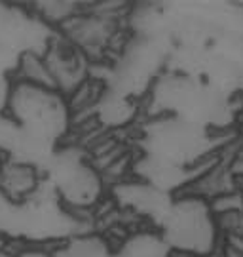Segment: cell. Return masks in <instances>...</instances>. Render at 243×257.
<instances>
[{
	"mask_svg": "<svg viewBox=\"0 0 243 257\" xmlns=\"http://www.w3.org/2000/svg\"><path fill=\"white\" fill-rule=\"evenodd\" d=\"M6 114L29 138L54 147L69 130L71 120V109L63 93L21 78L10 84Z\"/></svg>",
	"mask_w": 243,
	"mask_h": 257,
	"instance_id": "cell-1",
	"label": "cell"
},
{
	"mask_svg": "<svg viewBox=\"0 0 243 257\" xmlns=\"http://www.w3.org/2000/svg\"><path fill=\"white\" fill-rule=\"evenodd\" d=\"M158 229L171 251L207 257L216 249L220 225L211 202L198 194H186L173 198Z\"/></svg>",
	"mask_w": 243,
	"mask_h": 257,
	"instance_id": "cell-2",
	"label": "cell"
},
{
	"mask_svg": "<svg viewBox=\"0 0 243 257\" xmlns=\"http://www.w3.org/2000/svg\"><path fill=\"white\" fill-rule=\"evenodd\" d=\"M171 253L160 230H139L127 236L112 257H171Z\"/></svg>",
	"mask_w": 243,
	"mask_h": 257,
	"instance_id": "cell-4",
	"label": "cell"
},
{
	"mask_svg": "<svg viewBox=\"0 0 243 257\" xmlns=\"http://www.w3.org/2000/svg\"><path fill=\"white\" fill-rule=\"evenodd\" d=\"M54 160L52 179L59 200L76 210L97 204L103 194L99 172L78 155H54Z\"/></svg>",
	"mask_w": 243,
	"mask_h": 257,
	"instance_id": "cell-3",
	"label": "cell"
}]
</instances>
